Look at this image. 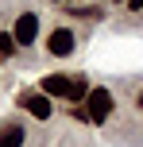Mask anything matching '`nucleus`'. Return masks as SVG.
Returning <instances> with one entry per match:
<instances>
[{
    "label": "nucleus",
    "mask_w": 143,
    "mask_h": 147,
    "mask_svg": "<svg viewBox=\"0 0 143 147\" xmlns=\"http://www.w3.org/2000/svg\"><path fill=\"white\" fill-rule=\"evenodd\" d=\"M19 51V43H15L12 31H0V58H12V54Z\"/></svg>",
    "instance_id": "8"
},
{
    "label": "nucleus",
    "mask_w": 143,
    "mask_h": 147,
    "mask_svg": "<svg viewBox=\"0 0 143 147\" xmlns=\"http://www.w3.org/2000/svg\"><path fill=\"white\" fill-rule=\"evenodd\" d=\"M128 8H132V12H139V8H143V0H128Z\"/></svg>",
    "instance_id": "9"
},
{
    "label": "nucleus",
    "mask_w": 143,
    "mask_h": 147,
    "mask_svg": "<svg viewBox=\"0 0 143 147\" xmlns=\"http://www.w3.org/2000/svg\"><path fill=\"white\" fill-rule=\"evenodd\" d=\"M77 51V35L70 27H50V35H46V54L50 58H70V54Z\"/></svg>",
    "instance_id": "1"
},
{
    "label": "nucleus",
    "mask_w": 143,
    "mask_h": 147,
    "mask_svg": "<svg viewBox=\"0 0 143 147\" xmlns=\"http://www.w3.org/2000/svg\"><path fill=\"white\" fill-rule=\"evenodd\" d=\"M136 109L143 112V89H139V93H136Z\"/></svg>",
    "instance_id": "10"
},
{
    "label": "nucleus",
    "mask_w": 143,
    "mask_h": 147,
    "mask_svg": "<svg viewBox=\"0 0 143 147\" xmlns=\"http://www.w3.org/2000/svg\"><path fill=\"white\" fill-rule=\"evenodd\" d=\"M23 143H27L23 120H4V124H0V147H23Z\"/></svg>",
    "instance_id": "5"
},
{
    "label": "nucleus",
    "mask_w": 143,
    "mask_h": 147,
    "mask_svg": "<svg viewBox=\"0 0 143 147\" xmlns=\"http://www.w3.org/2000/svg\"><path fill=\"white\" fill-rule=\"evenodd\" d=\"M116 4H128V0H116Z\"/></svg>",
    "instance_id": "11"
},
{
    "label": "nucleus",
    "mask_w": 143,
    "mask_h": 147,
    "mask_svg": "<svg viewBox=\"0 0 143 147\" xmlns=\"http://www.w3.org/2000/svg\"><path fill=\"white\" fill-rule=\"evenodd\" d=\"M85 109H89V124H105V120L112 116V93H108V89H89Z\"/></svg>",
    "instance_id": "2"
},
{
    "label": "nucleus",
    "mask_w": 143,
    "mask_h": 147,
    "mask_svg": "<svg viewBox=\"0 0 143 147\" xmlns=\"http://www.w3.org/2000/svg\"><path fill=\"white\" fill-rule=\"evenodd\" d=\"M19 109L23 112H31L35 120H50L54 116V105H50V97L39 89V93H19Z\"/></svg>",
    "instance_id": "4"
},
{
    "label": "nucleus",
    "mask_w": 143,
    "mask_h": 147,
    "mask_svg": "<svg viewBox=\"0 0 143 147\" xmlns=\"http://www.w3.org/2000/svg\"><path fill=\"white\" fill-rule=\"evenodd\" d=\"M70 74H46L43 81H39V89H43L46 97H70Z\"/></svg>",
    "instance_id": "6"
},
{
    "label": "nucleus",
    "mask_w": 143,
    "mask_h": 147,
    "mask_svg": "<svg viewBox=\"0 0 143 147\" xmlns=\"http://www.w3.org/2000/svg\"><path fill=\"white\" fill-rule=\"evenodd\" d=\"M85 97H89V81H85V78H74V81H70V97H66V101L81 105Z\"/></svg>",
    "instance_id": "7"
},
{
    "label": "nucleus",
    "mask_w": 143,
    "mask_h": 147,
    "mask_svg": "<svg viewBox=\"0 0 143 147\" xmlns=\"http://www.w3.org/2000/svg\"><path fill=\"white\" fill-rule=\"evenodd\" d=\"M12 35H15V43H19V47H31V43H35V35H39V16L31 12V8H23V12L15 16Z\"/></svg>",
    "instance_id": "3"
}]
</instances>
